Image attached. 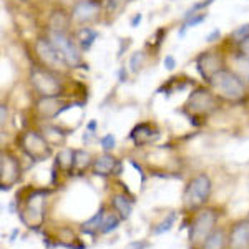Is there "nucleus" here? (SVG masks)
Returning <instances> with one entry per match:
<instances>
[{
  "instance_id": "1",
  "label": "nucleus",
  "mask_w": 249,
  "mask_h": 249,
  "mask_svg": "<svg viewBox=\"0 0 249 249\" xmlns=\"http://www.w3.org/2000/svg\"><path fill=\"white\" fill-rule=\"evenodd\" d=\"M208 87L214 91L219 100L231 103L243 102L248 93V85L241 80L238 75L232 73L230 68H223L218 73H214L208 82Z\"/></svg>"
},
{
  "instance_id": "2",
  "label": "nucleus",
  "mask_w": 249,
  "mask_h": 249,
  "mask_svg": "<svg viewBox=\"0 0 249 249\" xmlns=\"http://www.w3.org/2000/svg\"><path fill=\"white\" fill-rule=\"evenodd\" d=\"M45 190H32L30 195L23 201V208L20 210V221L29 230H40L45 223Z\"/></svg>"
},
{
  "instance_id": "3",
  "label": "nucleus",
  "mask_w": 249,
  "mask_h": 249,
  "mask_svg": "<svg viewBox=\"0 0 249 249\" xmlns=\"http://www.w3.org/2000/svg\"><path fill=\"white\" fill-rule=\"evenodd\" d=\"M213 183L206 173H199L188 183L183 195V203L186 211H199L211 196Z\"/></svg>"
},
{
  "instance_id": "4",
  "label": "nucleus",
  "mask_w": 249,
  "mask_h": 249,
  "mask_svg": "<svg viewBox=\"0 0 249 249\" xmlns=\"http://www.w3.org/2000/svg\"><path fill=\"white\" fill-rule=\"evenodd\" d=\"M29 82L38 96H60L62 93V82L58 73L43 65L30 68Z\"/></svg>"
},
{
  "instance_id": "5",
  "label": "nucleus",
  "mask_w": 249,
  "mask_h": 249,
  "mask_svg": "<svg viewBox=\"0 0 249 249\" xmlns=\"http://www.w3.org/2000/svg\"><path fill=\"white\" fill-rule=\"evenodd\" d=\"M219 213L213 208L199 210L191 221L190 226V243L193 246H203V243L211 236V232L216 230Z\"/></svg>"
},
{
  "instance_id": "6",
  "label": "nucleus",
  "mask_w": 249,
  "mask_h": 249,
  "mask_svg": "<svg viewBox=\"0 0 249 249\" xmlns=\"http://www.w3.org/2000/svg\"><path fill=\"white\" fill-rule=\"evenodd\" d=\"M218 96L210 87H198L191 91L184 103V110L193 116H208L218 110Z\"/></svg>"
},
{
  "instance_id": "7",
  "label": "nucleus",
  "mask_w": 249,
  "mask_h": 249,
  "mask_svg": "<svg viewBox=\"0 0 249 249\" xmlns=\"http://www.w3.org/2000/svg\"><path fill=\"white\" fill-rule=\"evenodd\" d=\"M48 38L53 43L55 48L60 52L62 58L65 60L68 68H78L83 65L82 48L78 47L77 40L71 38L67 32H52L48 30Z\"/></svg>"
},
{
  "instance_id": "8",
  "label": "nucleus",
  "mask_w": 249,
  "mask_h": 249,
  "mask_svg": "<svg viewBox=\"0 0 249 249\" xmlns=\"http://www.w3.org/2000/svg\"><path fill=\"white\" fill-rule=\"evenodd\" d=\"M18 144L23 153L34 161H45L52 156V144L47 142V138L40 131H23L18 138Z\"/></svg>"
},
{
  "instance_id": "9",
  "label": "nucleus",
  "mask_w": 249,
  "mask_h": 249,
  "mask_svg": "<svg viewBox=\"0 0 249 249\" xmlns=\"http://www.w3.org/2000/svg\"><path fill=\"white\" fill-rule=\"evenodd\" d=\"M35 53H37L38 60L42 62L43 67L50 68V70L53 71H58L60 70H65L67 63L65 60L62 58V55H60V52L55 48L53 43L50 42V38H45V37H40L35 40Z\"/></svg>"
},
{
  "instance_id": "10",
  "label": "nucleus",
  "mask_w": 249,
  "mask_h": 249,
  "mask_svg": "<svg viewBox=\"0 0 249 249\" xmlns=\"http://www.w3.org/2000/svg\"><path fill=\"white\" fill-rule=\"evenodd\" d=\"M20 175H22V168H20L18 160L14 155L2 151V155H0V183H2V191L10 190L20 179Z\"/></svg>"
},
{
  "instance_id": "11",
  "label": "nucleus",
  "mask_w": 249,
  "mask_h": 249,
  "mask_svg": "<svg viewBox=\"0 0 249 249\" xmlns=\"http://www.w3.org/2000/svg\"><path fill=\"white\" fill-rule=\"evenodd\" d=\"M100 14H102V3L98 0H78L70 12L71 22L77 25H88L95 22Z\"/></svg>"
},
{
  "instance_id": "12",
  "label": "nucleus",
  "mask_w": 249,
  "mask_h": 249,
  "mask_svg": "<svg viewBox=\"0 0 249 249\" xmlns=\"http://www.w3.org/2000/svg\"><path fill=\"white\" fill-rule=\"evenodd\" d=\"M223 68H224L223 58H221V55L214 50L203 52V53H199L198 58H196V70H198V73L201 75V78L206 83L210 82L213 75L218 73Z\"/></svg>"
},
{
  "instance_id": "13",
  "label": "nucleus",
  "mask_w": 249,
  "mask_h": 249,
  "mask_svg": "<svg viewBox=\"0 0 249 249\" xmlns=\"http://www.w3.org/2000/svg\"><path fill=\"white\" fill-rule=\"evenodd\" d=\"M73 105H63L60 96H40L37 100V113L42 116L43 120H53L58 118L60 115H63L67 110Z\"/></svg>"
},
{
  "instance_id": "14",
  "label": "nucleus",
  "mask_w": 249,
  "mask_h": 249,
  "mask_svg": "<svg viewBox=\"0 0 249 249\" xmlns=\"http://www.w3.org/2000/svg\"><path fill=\"white\" fill-rule=\"evenodd\" d=\"M123 170V164L120 160H116L113 155L110 153H103L100 155L98 158L93 160V164H91V171L96 176H111V175H120Z\"/></svg>"
},
{
  "instance_id": "15",
  "label": "nucleus",
  "mask_w": 249,
  "mask_h": 249,
  "mask_svg": "<svg viewBox=\"0 0 249 249\" xmlns=\"http://www.w3.org/2000/svg\"><path fill=\"white\" fill-rule=\"evenodd\" d=\"M228 248L230 249H249V221L243 219L232 226L228 236Z\"/></svg>"
},
{
  "instance_id": "16",
  "label": "nucleus",
  "mask_w": 249,
  "mask_h": 249,
  "mask_svg": "<svg viewBox=\"0 0 249 249\" xmlns=\"http://www.w3.org/2000/svg\"><path fill=\"white\" fill-rule=\"evenodd\" d=\"M158 136H160L158 130L150 123H138L130 133V138L133 140L136 146H144V144L153 143Z\"/></svg>"
},
{
  "instance_id": "17",
  "label": "nucleus",
  "mask_w": 249,
  "mask_h": 249,
  "mask_svg": "<svg viewBox=\"0 0 249 249\" xmlns=\"http://www.w3.org/2000/svg\"><path fill=\"white\" fill-rule=\"evenodd\" d=\"M230 70L249 87V58L241 50L230 57Z\"/></svg>"
},
{
  "instance_id": "18",
  "label": "nucleus",
  "mask_w": 249,
  "mask_h": 249,
  "mask_svg": "<svg viewBox=\"0 0 249 249\" xmlns=\"http://www.w3.org/2000/svg\"><path fill=\"white\" fill-rule=\"evenodd\" d=\"M71 23V15L65 14L63 10H55L52 12L50 18H48V30L52 32H67L68 34V27Z\"/></svg>"
},
{
  "instance_id": "19",
  "label": "nucleus",
  "mask_w": 249,
  "mask_h": 249,
  "mask_svg": "<svg viewBox=\"0 0 249 249\" xmlns=\"http://www.w3.org/2000/svg\"><path fill=\"white\" fill-rule=\"evenodd\" d=\"M111 206H113V210L118 213L122 219H128L131 211H133V201L126 195H122V193L111 196Z\"/></svg>"
},
{
  "instance_id": "20",
  "label": "nucleus",
  "mask_w": 249,
  "mask_h": 249,
  "mask_svg": "<svg viewBox=\"0 0 249 249\" xmlns=\"http://www.w3.org/2000/svg\"><path fill=\"white\" fill-rule=\"evenodd\" d=\"M73 163H75V150L71 148H63L57 153V160H55V166L60 168V171L71 175L73 171Z\"/></svg>"
},
{
  "instance_id": "21",
  "label": "nucleus",
  "mask_w": 249,
  "mask_h": 249,
  "mask_svg": "<svg viewBox=\"0 0 249 249\" xmlns=\"http://www.w3.org/2000/svg\"><path fill=\"white\" fill-rule=\"evenodd\" d=\"M226 248H228V234L223 228H216L201 246V249H226Z\"/></svg>"
},
{
  "instance_id": "22",
  "label": "nucleus",
  "mask_w": 249,
  "mask_h": 249,
  "mask_svg": "<svg viewBox=\"0 0 249 249\" xmlns=\"http://www.w3.org/2000/svg\"><path fill=\"white\" fill-rule=\"evenodd\" d=\"M96 38H98V32L93 30L91 27H83V29L78 30L77 43H78V47L82 48V52H87L91 48Z\"/></svg>"
},
{
  "instance_id": "23",
  "label": "nucleus",
  "mask_w": 249,
  "mask_h": 249,
  "mask_svg": "<svg viewBox=\"0 0 249 249\" xmlns=\"http://www.w3.org/2000/svg\"><path fill=\"white\" fill-rule=\"evenodd\" d=\"M42 133H43V136H45L47 142L50 143L52 146L63 143L65 136L68 135V133H65V130H62L60 126H55V124H47V126H43Z\"/></svg>"
},
{
  "instance_id": "24",
  "label": "nucleus",
  "mask_w": 249,
  "mask_h": 249,
  "mask_svg": "<svg viewBox=\"0 0 249 249\" xmlns=\"http://www.w3.org/2000/svg\"><path fill=\"white\" fill-rule=\"evenodd\" d=\"M91 164H93V161H91V156H90L88 151L75 150V163H73V171H71V175H73V173L82 175V173L87 171Z\"/></svg>"
},
{
  "instance_id": "25",
  "label": "nucleus",
  "mask_w": 249,
  "mask_h": 249,
  "mask_svg": "<svg viewBox=\"0 0 249 249\" xmlns=\"http://www.w3.org/2000/svg\"><path fill=\"white\" fill-rule=\"evenodd\" d=\"M105 213H107L105 206H102V208H100V211L96 213L93 218L88 219L87 223L82 224V231L87 232V234H90V236H93V234H96V232H100V226H102V221H103V216H105Z\"/></svg>"
},
{
  "instance_id": "26",
  "label": "nucleus",
  "mask_w": 249,
  "mask_h": 249,
  "mask_svg": "<svg viewBox=\"0 0 249 249\" xmlns=\"http://www.w3.org/2000/svg\"><path fill=\"white\" fill-rule=\"evenodd\" d=\"M120 221H122V218H120L118 213L107 211L105 216H103L102 226H100V234H108V232L115 231L120 226Z\"/></svg>"
},
{
  "instance_id": "27",
  "label": "nucleus",
  "mask_w": 249,
  "mask_h": 249,
  "mask_svg": "<svg viewBox=\"0 0 249 249\" xmlns=\"http://www.w3.org/2000/svg\"><path fill=\"white\" fill-rule=\"evenodd\" d=\"M175 221H176V213H170V214H168L166 218H164L161 223L155 228L153 234H163V232L170 231L173 228V224H175Z\"/></svg>"
},
{
  "instance_id": "28",
  "label": "nucleus",
  "mask_w": 249,
  "mask_h": 249,
  "mask_svg": "<svg viewBox=\"0 0 249 249\" xmlns=\"http://www.w3.org/2000/svg\"><path fill=\"white\" fill-rule=\"evenodd\" d=\"M143 63H144V52L138 50V52H133V53H131L130 63H128V65H130V70L133 71V73H138V71L142 70Z\"/></svg>"
},
{
  "instance_id": "29",
  "label": "nucleus",
  "mask_w": 249,
  "mask_h": 249,
  "mask_svg": "<svg viewBox=\"0 0 249 249\" xmlns=\"http://www.w3.org/2000/svg\"><path fill=\"white\" fill-rule=\"evenodd\" d=\"M246 38H249V23H243V25H239L236 30L231 32V40L238 43V45L243 43Z\"/></svg>"
},
{
  "instance_id": "30",
  "label": "nucleus",
  "mask_w": 249,
  "mask_h": 249,
  "mask_svg": "<svg viewBox=\"0 0 249 249\" xmlns=\"http://www.w3.org/2000/svg\"><path fill=\"white\" fill-rule=\"evenodd\" d=\"M100 144H102V148H103V151H105V153H110V151L116 146V140H115V136L111 133H107V135H103L102 138H100Z\"/></svg>"
},
{
  "instance_id": "31",
  "label": "nucleus",
  "mask_w": 249,
  "mask_h": 249,
  "mask_svg": "<svg viewBox=\"0 0 249 249\" xmlns=\"http://www.w3.org/2000/svg\"><path fill=\"white\" fill-rule=\"evenodd\" d=\"M163 65H164L166 70H175V68H176V58L173 57V55H166L164 60H163Z\"/></svg>"
},
{
  "instance_id": "32",
  "label": "nucleus",
  "mask_w": 249,
  "mask_h": 249,
  "mask_svg": "<svg viewBox=\"0 0 249 249\" xmlns=\"http://www.w3.org/2000/svg\"><path fill=\"white\" fill-rule=\"evenodd\" d=\"M219 37H221V32L216 29V30H213L211 34H208L204 40H206L208 43H213V42H216V40H219Z\"/></svg>"
},
{
  "instance_id": "33",
  "label": "nucleus",
  "mask_w": 249,
  "mask_h": 249,
  "mask_svg": "<svg viewBox=\"0 0 249 249\" xmlns=\"http://www.w3.org/2000/svg\"><path fill=\"white\" fill-rule=\"evenodd\" d=\"M5 122H7V105H2L0 107V124H2V128L5 126Z\"/></svg>"
},
{
  "instance_id": "34",
  "label": "nucleus",
  "mask_w": 249,
  "mask_h": 249,
  "mask_svg": "<svg viewBox=\"0 0 249 249\" xmlns=\"http://www.w3.org/2000/svg\"><path fill=\"white\" fill-rule=\"evenodd\" d=\"M239 50L243 52V53L246 55V57L249 58V38L244 40L243 43H239Z\"/></svg>"
},
{
  "instance_id": "35",
  "label": "nucleus",
  "mask_w": 249,
  "mask_h": 249,
  "mask_svg": "<svg viewBox=\"0 0 249 249\" xmlns=\"http://www.w3.org/2000/svg\"><path fill=\"white\" fill-rule=\"evenodd\" d=\"M214 2V0H203V2H199V3H196L193 9L195 10H199V9H204V7H208V5H211V3Z\"/></svg>"
},
{
  "instance_id": "36",
  "label": "nucleus",
  "mask_w": 249,
  "mask_h": 249,
  "mask_svg": "<svg viewBox=\"0 0 249 249\" xmlns=\"http://www.w3.org/2000/svg\"><path fill=\"white\" fill-rule=\"evenodd\" d=\"M130 248L131 249H144V248H150V243H131Z\"/></svg>"
},
{
  "instance_id": "37",
  "label": "nucleus",
  "mask_w": 249,
  "mask_h": 249,
  "mask_svg": "<svg viewBox=\"0 0 249 249\" xmlns=\"http://www.w3.org/2000/svg\"><path fill=\"white\" fill-rule=\"evenodd\" d=\"M143 20V15L142 14H136L133 18H131V27H138V23Z\"/></svg>"
},
{
  "instance_id": "38",
  "label": "nucleus",
  "mask_w": 249,
  "mask_h": 249,
  "mask_svg": "<svg viewBox=\"0 0 249 249\" xmlns=\"http://www.w3.org/2000/svg\"><path fill=\"white\" fill-rule=\"evenodd\" d=\"M17 199H14V201H10V204H9V208H7V210H9V213H12V214H14V213H18L17 211Z\"/></svg>"
},
{
  "instance_id": "39",
  "label": "nucleus",
  "mask_w": 249,
  "mask_h": 249,
  "mask_svg": "<svg viewBox=\"0 0 249 249\" xmlns=\"http://www.w3.org/2000/svg\"><path fill=\"white\" fill-rule=\"evenodd\" d=\"M87 130H90V131H93V133H95V131H96V122H95V120H91V122L87 124Z\"/></svg>"
},
{
  "instance_id": "40",
  "label": "nucleus",
  "mask_w": 249,
  "mask_h": 249,
  "mask_svg": "<svg viewBox=\"0 0 249 249\" xmlns=\"http://www.w3.org/2000/svg\"><path fill=\"white\" fill-rule=\"evenodd\" d=\"M118 73H120V82H124V80H126V77H124V73H126V68L122 67V68H120Z\"/></svg>"
},
{
  "instance_id": "41",
  "label": "nucleus",
  "mask_w": 249,
  "mask_h": 249,
  "mask_svg": "<svg viewBox=\"0 0 249 249\" xmlns=\"http://www.w3.org/2000/svg\"><path fill=\"white\" fill-rule=\"evenodd\" d=\"M17 232H18L17 230H14V232H12V236H10V238H12L10 241H14V239H15V236H17Z\"/></svg>"
},
{
  "instance_id": "42",
  "label": "nucleus",
  "mask_w": 249,
  "mask_h": 249,
  "mask_svg": "<svg viewBox=\"0 0 249 249\" xmlns=\"http://www.w3.org/2000/svg\"><path fill=\"white\" fill-rule=\"evenodd\" d=\"M20 2H27V0H20Z\"/></svg>"
}]
</instances>
